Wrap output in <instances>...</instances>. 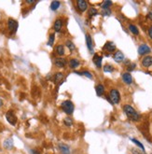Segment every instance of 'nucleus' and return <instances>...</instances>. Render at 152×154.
<instances>
[{
  "label": "nucleus",
  "mask_w": 152,
  "mask_h": 154,
  "mask_svg": "<svg viewBox=\"0 0 152 154\" xmlns=\"http://www.w3.org/2000/svg\"><path fill=\"white\" fill-rule=\"evenodd\" d=\"M123 110L125 112V114L127 115V117L130 119L131 120L134 122H137L140 119V115L136 112V110L133 107V106H129V105H125L123 106Z\"/></svg>",
  "instance_id": "f257e3e1"
},
{
  "label": "nucleus",
  "mask_w": 152,
  "mask_h": 154,
  "mask_svg": "<svg viewBox=\"0 0 152 154\" xmlns=\"http://www.w3.org/2000/svg\"><path fill=\"white\" fill-rule=\"evenodd\" d=\"M62 109L67 115H72L74 111V104L70 100H66L62 104Z\"/></svg>",
  "instance_id": "f03ea898"
},
{
  "label": "nucleus",
  "mask_w": 152,
  "mask_h": 154,
  "mask_svg": "<svg viewBox=\"0 0 152 154\" xmlns=\"http://www.w3.org/2000/svg\"><path fill=\"white\" fill-rule=\"evenodd\" d=\"M108 100H110L111 103L115 104V105L118 104V102L121 100V95H120L118 91L116 90V89H112L109 93V99Z\"/></svg>",
  "instance_id": "7ed1b4c3"
},
{
  "label": "nucleus",
  "mask_w": 152,
  "mask_h": 154,
  "mask_svg": "<svg viewBox=\"0 0 152 154\" xmlns=\"http://www.w3.org/2000/svg\"><path fill=\"white\" fill-rule=\"evenodd\" d=\"M8 26L9 32H10L11 34H14V33H16L17 29H18V23H17V21H15L14 19L9 18L8 21Z\"/></svg>",
  "instance_id": "20e7f679"
},
{
  "label": "nucleus",
  "mask_w": 152,
  "mask_h": 154,
  "mask_svg": "<svg viewBox=\"0 0 152 154\" xmlns=\"http://www.w3.org/2000/svg\"><path fill=\"white\" fill-rule=\"evenodd\" d=\"M6 119L8 120L11 125H15L16 122H17V117L15 116L14 112L12 110H9V111L7 112L6 114Z\"/></svg>",
  "instance_id": "39448f33"
},
{
  "label": "nucleus",
  "mask_w": 152,
  "mask_h": 154,
  "mask_svg": "<svg viewBox=\"0 0 152 154\" xmlns=\"http://www.w3.org/2000/svg\"><path fill=\"white\" fill-rule=\"evenodd\" d=\"M77 7H78V8H79L81 12H83V11L86 10L87 8H88V3H87L86 1H84V0H78V1H77Z\"/></svg>",
  "instance_id": "423d86ee"
},
{
  "label": "nucleus",
  "mask_w": 152,
  "mask_h": 154,
  "mask_svg": "<svg viewBox=\"0 0 152 154\" xmlns=\"http://www.w3.org/2000/svg\"><path fill=\"white\" fill-rule=\"evenodd\" d=\"M150 52V48L146 44H143L138 48V53L140 55H145V54H147V53Z\"/></svg>",
  "instance_id": "0eeeda50"
},
{
  "label": "nucleus",
  "mask_w": 152,
  "mask_h": 154,
  "mask_svg": "<svg viewBox=\"0 0 152 154\" xmlns=\"http://www.w3.org/2000/svg\"><path fill=\"white\" fill-rule=\"evenodd\" d=\"M122 80L126 84H132L133 83V77H132V75L130 73L125 72V73L122 74Z\"/></svg>",
  "instance_id": "6e6552de"
},
{
  "label": "nucleus",
  "mask_w": 152,
  "mask_h": 154,
  "mask_svg": "<svg viewBox=\"0 0 152 154\" xmlns=\"http://www.w3.org/2000/svg\"><path fill=\"white\" fill-rule=\"evenodd\" d=\"M116 50V46L113 42H106L104 46V51H106L108 52H112Z\"/></svg>",
  "instance_id": "1a4fd4ad"
},
{
  "label": "nucleus",
  "mask_w": 152,
  "mask_h": 154,
  "mask_svg": "<svg viewBox=\"0 0 152 154\" xmlns=\"http://www.w3.org/2000/svg\"><path fill=\"white\" fill-rule=\"evenodd\" d=\"M142 64L145 67H149L150 65H152V57L151 56H146L144 57V59L142 60Z\"/></svg>",
  "instance_id": "9d476101"
},
{
  "label": "nucleus",
  "mask_w": 152,
  "mask_h": 154,
  "mask_svg": "<svg viewBox=\"0 0 152 154\" xmlns=\"http://www.w3.org/2000/svg\"><path fill=\"white\" fill-rule=\"evenodd\" d=\"M114 60L117 63H121V62L124 60V55L123 53L121 51H117V52L114 54Z\"/></svg>",
  "instance_id": "9b49d317"
},
{
  "label": "nucleus",
  "mask_w": 152,
  "mask_h": 154,
  "mask_svg": "<svg viewBox=\"0 0 152 154\" xmlns=\"http://www.w3.org/2000/svg\"><path fill=\"white\" fill-rule=\"evenodd\" d=\"M59 149H60V151L62 154H70V149L67 145H64V144H60L59 145Z\"/></svg>",
  "instance_id": "f8f14e48"
},
{
  "label": "nucleus",
  "mask_w": 152,
  "mask_h": 154,
  "mask_svg": "<svg viewBox=\"0 0 152 154\" xmlns=\"http://www.w3.org/2000/svg\"><path fill=\"white\" fill-rule=\"evenodd\" d=\"M102 57L101 56H99L98 54H94V56H93V59H92V61H93V63H94L95 64H96L97 67H102Z\"/></svg>",
  "instance_id": "ddd939ff"
},
{
  "label": "nucleus",
  "mask_w": 152,
  "mask_h": 154,
  "mask_svg": "<svg viewBox=\"0 0 152 154\" xmlns=\"http://www.w3.org/2000/svg\"><path fill=\"white\" fill-rule=\"evenodd\" d=\"M4 147H5V149H11L13 148V140L11 139V138H8L7 140L4 141Z\"/></svg>",
  "instance_id": "4468645a"
},
{
  "label": "nucleus",
  "mask_w": 152,
  "mask_h": 154,
  "mask_svg": "<svg viewBox=\"0 0 152 154\" xmlns=\"http://www.w3.org/2000/svg\"><path fill=\"white\" fill-rule=\"evenodd\" d=\"M62 25H63V21H62V20H61V19H57L55 21V23H54L53 28H54V30H55L56 32H59L61 30V28H62Z\"/></svg>",
  "instance_id": "2eb2a0df"
},
{
  "label": "nucleus",
  "mask_w": 152,
  "mask_h": 154,
  "mask_svg": "<svg viewBox=\"0 0 152 154\" xmlns=\"http://www.w3.org/2000/svg\"><path fill=\"white\" fill-rule=\"evenodd\" d=\"M95 91H96V93L98 96H102L104 93H105V87L102 85V84H98L95 88Z\"/></svg>",
  "instance_id": "dca6fc26"
},
{
  "label": "nucleus",
  "mask_w": 152,
  "mask_h": 154,
  "mask_svg": "<svg viewBox=\"0 0 152 154\" xmlns=\"http://www.w3.org/2000/svg\"><path fill=\"white\" fill-rule=\"evenodd\" d=\"M86 44L88 49L92 52V40L90 35H86Z\"/></svg>",
  "instance_id": "f3484780"
},
{
  "label": "nucleus",
  "mask_w": 152,
  "mask_h": 154,
  "mask_svg": "<svg viewBox=\"0 0 152 154\" xmlns=\"http://www.w3.org/2000/svg\"><path fill=\"white\" fill-rule=\"evenodd\" d=\"M54 64H55V65L58 67H63L66 65V60H63V58H58L55 60Z\"/></svg>",
  "instance_id": "a211bd4d"
},
{
  "label": "nucleus",
  "mask_w": 152,
  "mask_h": 154,
  "mask_svg": "<svg viewBox=\"0 0 152 154\" xmlns=\"http://www.w3.org/2000/svg\"><path fill=\"white\" fill-rule=\"evenodd\" d=\"M69 65H70L71 68H77V67L79 65V60H77V59H72V60H70V62H69Z\"/></svg>",
  "instance_id": "6ab92c4d"
},
{
  "label": "nucleus",
  "mask_w": 152,
  "mask_h": 154,
  "mask_svg": "<svg viewBox=\"0 0 152 154\" xmlns=\"http://www.w3.org/2000/svg\"><path fill=\"white\" fill-rule=\"evenodd\" d=\"M59 7H60V1H52L51 2V4H50V9L51 10H57L58 8H59Z\"/></svg>",
  "instance_id": "aec40b11"
},
{
  "label": "nucleus",
  "mask_w": 152,
  "mask_h": 154,
  "mask_svg": "<svg viewBox=\"0 0 152 154\" xmlns=\"http://www.w3.org/2000/svg\"><path fill=\"white\" fill-rule=\"evenodd\" d=\"M66 47L69 49V51H74L75 50H76V47H75V45H74V43L71 41V40H67L66 41Z\"/></svg>",
  "instance_id": "412c9836"
},
{
  "label": "nucleus",
  "mask_w": 152,
  "mask_h": 154,
  "mask_svg": "<svg viewBox=\"0 0 152 154\" xmlns=\"http://www.w3.org/2000/svg\"><path fill=\"white\" fill-rule=\"evenodd\" d=\"M56 52H57L60 56H63V54H64V48H63V45L57 46V48H56Z\"/></svg>",
  "instance_id": "4be33fe9"
},
{
  "label": "nucleus",
  "mask_w": 152,
  "mask_h": 154,
  "mask_svg": "<svg viewBox=\"0 0 152 154\" xmlns=\"http://www.w3.org/2000/svg\"><path fill=\"white\" fill-rule=\"evenodd\" d=\"M129 30H130L134 35L139 34V31H138V29H137V27L135 26V25H134V24H130V25H129Z\"/></svg>",
  "instance_id": "5701e85b"
},
{
  "label": "nucleus",
  "mask_w": 152,
  "mask_h": 154,
  "mask_svg": "<svg viewBox=\"0 0 152 154\" xmlns=\"http://www.w3.org/2000/svg\"><path fill=\"white\" fill-rule=\"evenodd\" d=\"M112 5V1H104L102 4L103 9H109V7Z\"/></svg>",
  "instance_id": "b1692460"
},
{
  "label": "nucleus",
  "mask_w": 152,
  "mask_h": 154,
  "mask_svg": "<svg viewBox=\"0 0 152 154\" xmlns=\"http://www.w3.org/2000/svg\"><path fill=\"white\" fill-rule=\"evenodd\" d=\"M63 79V75L62 74V73H56L55 76H54V81L55 82H59L60 80H62Z\"/></svg>",
  "instance_id": "393cba45"
},
{
  "label": "nucleus",
  "mask_w": 152,
  "mask_h": 154,
  "mask_svg": "<svg viewBox=\"0 0 152 154\" xmlns=\"http://www.w3.org/2000/svg\"><path fill=\"white\" fill-rule=\"evenodd\" d=\"M131 140L133 141V142H134V144H136V145H137L138 147H140V149H142V151H145V148H144V146H143V144L140 143V142H139L138 140H136V139H134V138H132Z\"/></svg>",
  "instance_id": "a878e982"
},
{
  "label": "nucleus",
  "mask_w": 152,
  "mask_h": 154,
  "mask_svg": "<svg viewBox=\"0 0 152 154\" xmlns=\"http://www.w3.org/2000/svg\"><path fill=\"white\" fill-rule=\"evenodd\" d=\"M55 36H54V34H51L50 36V38H49V41H48V45L49 46H52L53 43H54V38H55Z\"/></svg>",
  "instance_id": "bb28decb"
},
{
  "label": "nucleus",
  "mask_w": 152,
  "mask_h": 154,
  "mask_svg": "<svg viewBox=\"0 0 152 154\" xmlns=\"http://www.w3.org/2000/svg\"><path fill=\"white\" fill-rule=\"evenodd\" d=\"M64 124H66V126H72V124H73L72 119H70V118H66V119H64Z\"/></svg>",
  "instance_id": "cd10ccee"
},
{
  "label": "nucleus",
  "mask_w": 152,
  "mask_h": 154,
  "mask_svg": "<svg viewBox=\"0 0 152 154\" xmlns=\"http://www.w3.org/2000/svg\"><path fill=\"white\" fill-rule=\"evenodd\" d=\"M113 70H114V68H113L112 65H108V64H106V65L104 67V71L105 72H112Z\"/></svg>",
  "instance_id": "c85d7f7f"
},
{
  "label": "nucleus",
  "mask_w": 152,
  "mask_h": 154,
  "mask_svg": "<svg viewBox=\"0 0 152 154\" xmlns=\"http://www.w3.org/2000/svg\"><path fill=\"white\" fill-rule=\"evenodd\" d=\"M96 14H97V10L95 9L94 8H90V10H89V15H90V16H94V15H96Z\"/></svg>",
  "instance_id": "c756f323"
},
{
  "label": "nucleus",
  "mask_w": 152,
  "mask_h": 154,
  "mask_svg": "<svg viewBox=\"0 0 152 154\" xmlns=\"http://www.w3.org/2000/svg\"><path fill=\"white\" fill-rule=\"evenodd\" d=\"M81 75H84V76H86V77H88L89 79H92V75L90 73V72L88 71H84L81 73Z\"/></svg>",
  "instance_id": "7c9ffc66"
},
{
  "label": "nucleus",
  "mask_w": 152,
  "mask_h": 154,
  "mask_svg": "<svg viewBox=\"0 0 152 154\" xmlns=\"http://www.w3.org/2000/svg\"><path fill=\"white\" fill-rule=\"evenodd\" d=\"M135 67H136L135 64H131L128 67H127V70H128V71H133V70L135 68Z\"/></svg>",
  "instance_id": "2f4dec72"
},
{
  "label": "nucleus",
  "mask_w": 152,
  "mask_h": 154,
  "mask_svg": "<svg viewBox=\"0 0 152 154\" xmlns=\"http://www.w3.org/2000/svg\"><path fill=\"white\" fill-rule=\"evenodd\" d=\"M111 11L109 9H104L103 11V15H105V16H108V15H110Z\"/></svg>",
  "instance_id": "473e14b6"
},
{
  "label": "nucleus",
  "mask_w": 152,
  "mask_h": 154,
  "mask_svg": "<svg viewBox=\"0 0 152 154\" xmlns=\"http://www.w3.org/2000/svg\"><path fill=\"white\" fill-rule=\"evenodd\" d=\"M144 152V151H143ZM142 151H139V150H137V149H132V153L133 154H145V153H143Z\"/></svg>",
  "instance_id": "72a5a7b5"
},
{
  "label": "nucleus",
  "mask_w": 152,
  "mask_h": 154,
  "mask_svg": "<svg viewBox=\"0 0 152 154\" xmlns=\"http://www.w3.org/2000/svg\"><path fill=\"white\" fill-rule=\"evenodd\" d=\"M31 154H41L40 153V151H38L37 149H31Z\"/></svg>",
  "instance_id": "f704fd0d"
},
{
  "label": "nucleus",
  "mask_w": 152,
  "mask_h": 154,
  "mask_svg": "<svg viewBox=\"0 0 152 154\" xmlns=\"http://www.w3.org/2000/svg\"><path fill=\"white\" fill-rule=\"evenodd\" d=\"M148 36H149V37L152 39V26H150L149 29H148Z\"/></svg>",
  "instance_id": "c9c22d12"
},
{
  "label": "nucleus",
  "mask_w": 152,
  "mask_h": 154,
  "mask_svg": "<svg viewBox=\"0 0 152 154\" xmlns=\"http://www.w3.org/2000/svg\"><path fill=\"white\" fill-rule=\"evenodd\" d=\"M148 18H149L150 20L152 21V9L149 11V12H148Z\"/></svg>",
  "instance_id": "e433bc0d"
},
{
  "label": "nucleus",
  "mask_w": 152,
  "mask_h": 154,
  "mask_svg": "<svg viewBox=\"0 0 152 154\" xmlns=\"http://www.w3.org/2000/svg\"><path fill=\"white\" fill-rule=\"evenodd\" d=\"M26 3H28V4H33V3H35V1H26Z\"/></svg>",
  "instance_id": "4c0bfd02"
},
{
  "label": "nucleus",
  "mask_w": 152,
  "mask_h": 154,
  "mask_svg": "<svg viewBox=\"0 0 152 154\" xmlns=\"http://www.w3.org/2000/svg\"><path fill=\"white\" fill-rule=\"evenodd\" d=\"M3 106V101H2V99H0V106Z\"/></svg>",
  "instance_id": "58836bf2"
}]
</instances>
